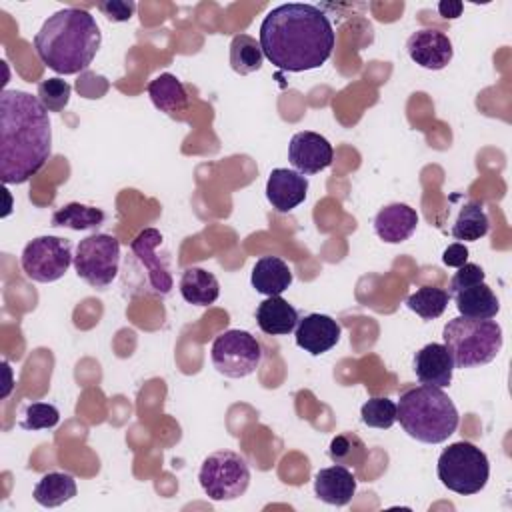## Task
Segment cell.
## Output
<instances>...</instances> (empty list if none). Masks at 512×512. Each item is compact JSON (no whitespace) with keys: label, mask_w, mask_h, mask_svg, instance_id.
<instances>
[{"label":"cell","mask_w":512,"mask_h":512,"mask_svg":"<svg viewBox=\"0 0 512 512\" xmlns=\"http://www.w3.org/2000/svg\"><path fill=\"white\" fill-rule=\"evenodd\" d=\"M258 42L276 68L306 72L320 68L332 56L336 34L318 6L288 2L264 16Z\"/></svg>","instance_id":"6da1fadb"},{"label":"cell","mask_w":512,"mask_h":512,"mask_svg":"<svg viewBox=\"0 0 512 512\" xmlns=\"http://www.w3.org/2000/svg\"><path fill=\"white\" fill-rule=\"evenodd\" d=\"M52 154L48 110L38 96L4 88L0 94V178L24 184L36 176Z\"/></svg>","instance_id":"7a4b0ae2"},{"label":"cell","mask_w":512,"mask_h":512,"mask_svg":"<svg viewBox=\"0 0 512 512\" xmlns=\"http://www.w3.org/2000/svg\"><path fill=\"white\" fill-rule=\"evenodd\" d=\"M102 44L94 16L82 8H62L48 16L34 36V50L42 64L56 74L84 72Z\"/></svg>","instance_id":"3957f363"},{"label":"cell","mask_w":512,"mask_h":512,"mask_svg":"<svg viewBox=\"0 0 512 512\" xmlns=\"http://www.w3.org/2000/svg\"><path fill=\"white\" fill-rule=\"evenodd\" d=\"M396 420L410 438L424 444H440L456 432L460 416L442 388L422 384L400 394Z\"/></svg>","instance_id":"277c9868"},{"label":"cell","mask_w":512,"mask_h":512,"mask_svg":"<svg viewBox=\"0 0 512 512\" xmlns=\"http://www.w3.org/2000/svg\"><path fill=\"white\" fill-rule=\"evenodd\" d=\"M454 368H476L492 362L502 350V328L494 320L456 316L442 330Z\"/></svg>","instance_id":"5b68a950"},{"label":"cell","mask_w":512,"mask_h":512,"mask_svg":"<svg viewBox=\"0 0 512 512\" xmlns=\"http://www.w3.org/2000/svg\"><path fill=\"white\" fill-rule=\"evenodd\" d=\"M438 480L460 496L478 494L490 476L488 456L472 442L460 440L442 450L436 464Z\"/></svg>","instance_id":"8992f818"},{"label":"cell","mask_w":512,"mask_h":512,"mask_svg":"<svg viewBox=\"0 0 512 512\" xmlns=\"http://www.w3.org/2000/svg\"><path fill=\"white\" fill-rule=\"evenodd\" d=\"M198 482L204 494L214 502L236 500L248 490L250 466L246 458L234 450H216L204 458Z\"/></svg>","instance_id":"52a82bcc"},{"label":"cell","mask_w":512,"mask_h":512,"mask_svg":"<svg viewBox=\"0 0 512 512\" xmlns=\"http://www.w3.org/2000/svg\"><path fill=\"white\" fill-rule=\"evenodd\" d=\"M164 244V236L156 228H144L130 242V260L126 262V272L136 274V288L144 294L168 296L172 290V276L166 258L158 254Z\"/></svg>","instance_id":"ba28073f"},{"label":"cell","mask_w":512,"mask_h":512,"mask_svg":"<svg viewBox=\"0 0 512 512\" xmlns=\"http://www.w3.org/2000/svg\"><path fill=\"white\" fill-rule=\"evenodd\" d=\"M120 268V242L112 234H92L78 242L74 270L92 288L104 290Z\"/></svg>","instance_id":"9c48e42d"},{"label":"cell","mask_w":512,"mask_h":512,"mask_svg":"<svg viewBox=\"0 0 512 512\" xmlns=\"http://www.w3.org/2000/svg\"><path fill=\"white\" fill-rule=\"evenodd\" d=\"M210 360L222 376L246 378L258 368L262 360V346L246 330H226L214 338Z\"/></svg>","instance_id":"30bf717a"},{"label":"cell","mask_w":512,"mask_h":512,"mask_svg":"<svg viewBox=\"0 0 512 512\" xmlns=\"http://www.w3.org/2000/svg\"><path fill=\"white\" fill-rule=\"evenodd\" d=\"M74 262L72 244L60 236L32 238L20 256L22 272L40 284L60 280Z\"/></svg>","instance_id":"8fae6325"},{"label":"cell","mask_w":512,"mask_h":512,"mask_svg":"<svg viewBox=\"0 0 512 512\" xmlns=\"http://www.w3.org/2000/svg\"><path fill=\"white\" fill-rule=\"evenodd\" d=\"M288 160L296 168V172L312 176L326 170L332 164L334 150L332 144L322 134L302 130L290 138Z\"/></svg>","instance_id":"7c38bea8"},{"label":"cell","mask_w":512,"mask_h":512,"mask_svg":"<svg viewBox=\"0 0 512 512\" xmlns=\"http://www.w3.org/2000/svg\"><path fill=\"white\" fill-rule=\"evenodd\" d=\"M406 52L420 68L442 70L450 64L454 48L450 38L434 28H422L410 34L406 40Z\"/></svg>","instance_id":"4fadbf2b"},{"label":"cell","mask_w":512,"mask_h":512,"mask_svg":"<svg viewBox=\"0 0 512 512\" xmlns=\"http://www.w3.org/2000/svg\"><path fill=\"white\" fill-rule=\"evenodd\" d=\"M340 334V324L332 316L318 312L306 314L302 320H298L294 328L296 346L312 356H320L334 348L340 340Z\"/></svg>","instance_id":"5bb4252c"},{"label":"cell","mask_w":512,"mask_h":512,"mask_svg":"<svg viewBox=\"0 0 512 512\" xmlns=\"http://www.w3.org/2000/svg\"><path fill=\"white\" fill-rule=\"evenodd\" d=\"M308 178L296 170L274 168L266 182V198L278 212H290L304 202Z\"/></svg>","instance_id":"9a60e30c"},{"label":"cell","mask_w":512,"mask_h":512,"mask_svg":"<svg viewBox=\"0 0 512 512\" xmlns=\"http://www.w3.org/2000/svg\"><path fill=\"white\" fill-rule=\"evenodd\" d=\"M414 374L424 386L446 388L452 382L454 362L444 344L432 342L420 348L414 356Z\"/></svg>","instance_id":"2e32d148"},{"label":"cell","mask_w":512,"mask_h":512,"mask_svg":"<svg viewBox=\"0 0 512 512\" xmlns=\"http://www.w3.org/2000/svg\"><path fill=\"white\" fill-rule=\"evenodd\" d=\"M418 226V212L404 204L394 202L384 206L374 218V232L386 244H400L408 240Z\"/></svg>","instance_id":"e0dca14e"},{"label":"cell","mask_w":512,"mask_h":512,"mask_svg":"<svg viewBox=\"0 0 512 512\" xmlns=\"http://www.w3.org/2000/svg\"><path fill=\"white\" fill-rule=\"evenodd\" d=\"M314 494L330 506H346L356 494V476L350 468L334 464L314 476Z\"/></svg>","instance_id":"ac0fdd59"},{"label":"cell","mask_w":512,"mask_h":512,"mask_svg":"<svg viewBox=\"0 0 512 512\" xmlns=\"http://www.w3.org/2000/svg\"><path fill=\"white\" fill-rule=\"evenodd\" d=\"M298 310L282 296H268L256 308L258 328L268 336L290 334L298 324Z\"/></svg>","instance_id":"d6986e66"},{"label":"cell","mask_w":512,"mask_h":512,"mask_svg":"<svg viewBox=\"0 0 512 512\" xmlns=\"http://www.w3.org/2000/svg\"><path fill=\"white\" fill-rule=\"evenodd\" d=\"M250 284L260 294L280 296L292 284V270L278 256H262L252 268Z\"/></svg>","instance_id":"ffe728a7"},{"label":"cell","mask_w":512,"mask_h":512,"mask_svg":"<svg viewBox=\"0 0 512 512\" xmlns=\"http://www.w3.org/2000/svg\"><path fill=\"white\" fill-rule=\"evenodd\" d=\"M454 302L460 316L474 320H492L500 310V302L486 282H478L456 292Z\"/></svg>","instance_id":"44dd1931"},{"label":"cell","mask_w":512,"mask_h":512,"mask_svg":"<svg viewBox=\"0 0 512 512\" xmlns=\"http://www.w3.org/2000/svg\"><path fill=\"white\" fill-rule=\"evenodd\" d=\"M146 92H148L152 104L160 112H166V114L182 112L190 106V98H188L184 84L170 72H164V74L156 76L154 80H150L146 86Z\"/></svg>","instance_id":"7402d4cb"},{"label":"cell","mask_w":512,"mask_h":512,"mask_svg":"<svg viewBox=\"0 0 512 512\" xmlns=\"http://www.w3.org/2000/svg\"><path fill=\"white\" fill-rule=\"evenodd\" d=\"M180 294L188 304L208 306L218 300L220 284L212 272L192 266L186 268L180 276Z\"/></svg>","instance_id":"603a6c76"},{"label":"cell","mask_w":512,"mask_h":512,"mask_svg":"<svg viewBox=\"0 0 512 512\" xmlns=\"http://www.w3.org/2000/svg\"><path fill=\"white\" fill-rule=\"evenodd\" d=\"M76 480L66 472H48L34 486V500L44 508H56L76 496Z\"/></svg>","instance_id":"cb8c5ba5"},{"label":"cell","mask_w":512,"mask_h":512,"mask_svg":"<svg viewBox=\"0 0 512 512\" xmlns=\"http://www.w3.org/2000/svg\"><path fill=\"white\" fill-rule=\"evenodd\" d=\"M488 228L490 220L482 208V202L470 200L460 208L452 224V236L462 242H476L488 234Z\"/></svg>","instance_id":"d4e9b609"},{"label":"cell","mask_w":512,"mask_h":512,"mask_svg":"<svg viewBox=\"0 0 512 512\" xmlns=\"http://www.w3.org/2000/svg\"><path fill=\"white\" fill-rule=\"evenodd\" d=\"M104 220H106V214L100 208L80 204V202L64 204L52 214V226L70 228V230H92L104 224Z\"/></svg>","instance_id":"484cf974"},{"label":"cell","mask_w":512,"mask_h":512,"mask_svg":"<svg viewBox=\"0 0 512 512\" xmlns=\"http://www.w3.org/2000/svg\"><path fill=\"white\" fill-rule=\"evenodd\" d=\"M262 48L250 34H236L230 42V66L236 74H252L262 68Z\"/></svg>","instance_id":"4316f807"},{"label":"cell","mask_w":512,"mask_h":512,"mask_svg":"<svg viewBox=\"0 0 512 512\" xmlns=\"http://www.w3.org/2000/svg\"><path fill=\"white\" fill-rule=\"evenodd\" d=\"M328 456L334 464L346 468H360L368 458V448L354 432H342L330 440Z\"/></svg>","instance_id":"83f0119b"},{"label":"cell","mask_w":512,"mask_h":512,"mask_svg":"<svg viewBox=\"0 0 512 512\" xmlns=\"http://www.w3.org/2000/svg\"><path fill=\"white\" fill-rule=\"evenodd\" d=\"M450 300V294L436 286H422L406 298V306L422 320H434L442 316Z\"/></svg>","instance_id":"f1b7e54d"},{"label":"cell","mask_w":512,"mask_h":512,"mask_svg":"<svg viewBox=\"0 0 512 512\" xmlns=\"http://www.w3.org/2000/svg\"><path fill=\"white\" fill-rule=\"evenodd\" d=\"M360 418L370 428L388 430L396 422V402L386 396L370 398L362 404Z\"/></svg>","instance_id":"f546056e"},{"label":"cell","mask_w":512,"mask_h":512,"mask_svg":"<svg viewBox=\"0 0 512 512\" xmlns=\"http://www.w3.org/2000/svg\"><path fill=\"white\" fill-rule=\"evenodd\" d=\"M60 422V412L48 402H30L22 408L18 424L24 430H44L54 428Z\"/></svg>","instance_id":"4dcf8cb0"},{"label":"cell","mask_w":512,"mask_h":512,"mask_svg":"<svg viewBox=\"0 0 512 512\" xmlns=\"http://www.w3.org/2000/svg\"><path fill=\"white\" fill-rule=\"evenodd\" d=\"M70 94H72L70 84L66 80L54 76V78H46L38 84L36 96L48 112H62L70 102Z\"/></svg>","instance_id":"1f68e13d"},{"label":"cell","mask_w":512,"mask_h":512,"mask_svg":"<svg viewBox=\"0 0 512 512\" xmlns=\"http://www.w3.org/2000/svg\"><path fill=\"white\" fill-rule=\"evenodd\" d=\"M486 278V272L478 266V264H472V262H466L458 268V272L450 278V284H448V294L454 296L456 292L472 286V284H478V282H484Z\"/></svg>","instance_id":"d6a6232c"},{"label":"cell","mask_w":512,"mask_h":512,"mask_svg":"<svg viewBox=\"0 0 512 512\" xmlns=\"http://www.w3.org/2000/svg\"><path fill=\"white\" fill-rule=\"evenodd\" d=\"M98 10L112 22H126L134 16L136 4L130 0H106L98 2Z\"/></svg>","instance_id":"836d02e7"},{"label":"cell","mask_w":512,"mask_h":512,"mask_svg":"<svg viewBox=\"0 0 512 512\" xmlns=\"http://www.w3.org/2000/svg\"><path fill=\"white\" fill-rule=\"evenodd\" d=\"M442 262H444L446 266L460 268L462 264L468 262V248H466L462 242L450 244V246L442 252Z\"/></svg>","instance_id":"e575fe53"},{"label":"cell","mask_w":512,"mask_h":512,"mask_svg":"<svg viewBox=\"0 0 512 512\" xmlns=\"http://www.w3.org/2000/svg\"><path fill=\"white\" fill-rule=\"evenodd\" d=\"M462 10H464V4L462 2H452V0H444V2H438V12H440V16L442 18H446V20H454V18H458L460 14H462Z\"/></svg>","instance_id":"d590c367"},{"label":"cell","mask_w":512,"mask_h":512,"mask_svg":"<svg viewBox=\"0 0 512 512\" xmlns=\"http://www.w3.org/2000/svg\"><path fill=\"white\" fill-rule=\"evenodd\" d=\"M2 368H4V374H6V386H4L2 398H6L10 394V390H12V368H10V364L6 360L2 362Z\"/></svg>","instance_id":"8d00e7d4"}]
</instances>
